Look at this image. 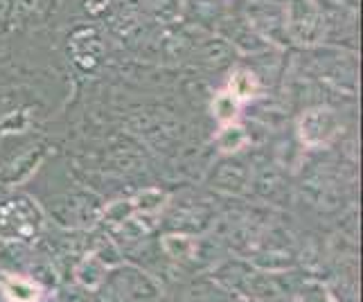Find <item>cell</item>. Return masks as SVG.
I'll use <instances>...</instances> for the list:
<instances>
[{
	"instance_id": "6da1fadb",
	"label": "cell",
	"mask_w": 363,
	"mask_h": 302,
	"mask_svg": "<svg viewBox=\"0 0 363 302\" xmlns=\"http://www.w3.org/2000/svg\"><path fill=\"white\" fill-rule=\"evenodd\" d=\"M286 30L298 43H316L323 32V21L314 0H291L286 11Z\"/></svg>"
},
{
	"instance_id": "7a4b0ae2",
	"label": "cell",
	"mask_w": 363,
	"mask_h": 302,
	"mask_svg": "<svg viewBox=\"0 0 363 302\" xmlns=\"http://www.w3.org/2000/svg\"><path fill=\"white\" fill-rule=\"evenodd\" d=\"M336 131V118L332 111H309L307 116L300 120V138L309 147H320L330 140Z\"/></svg>"
},
{
	"instance_id": "3957f363",
	"label": "cell",
	"mask_w": 363,
	"mask_h": 302,
	"mask_svg": "<svg viewBox=\"0 0 363 302\" xmlns=\"http://www.w3.org/2000/svg\"><path fill=\"white\" fill-rule=\"evenodd\" d=\"M70 50L77 64H82L84 68H91L99 59V55H102V41H99L95 30L82 28L70 36Z\"/></svg>"
},
{
	"instance_id": "277c9868",
	"label": "cell",
	"mask_w": 363,
	"mask_h": 302,
	"mask_svg": "<svg viewBox=\"0 0 363 302\" xmlns=\"http://www.w3.org/2000/svg\"><path fill=\"white\" fill-rule=\"evenodd\" d=\"M3 296L7 302H39L43 291L41 286L23 275H7L3 280Z\"/></svg>"
},
{
	"instance_id": "5b68a950",
	"label": "cell",
	"mask_w": 363,
	"mask_h": 302,
	"mask_svg": "<svg viewBox=\"0 0 363 302\" xmlns=\"http://www.w3.org/2000/svg\"><path fill=\"white\" fill-rule=\"evenodd\" d=\"M259 91V84L255 79V74L246 70V68H237L233 72V77L228 82V93L237 99L240 104L248 102V99H253Z\"/></svg>"
},
{
	"instance_id": "8992f818",
	"label": "cell",
	"mask_w": 363,
	"mask_h": 302,
	"mask_svg": "<svg viewBox=\"0 0 363 302\" xmlns=\"http://www.w3.org/2000/svg\"><path fill=\"white\" fill-rule=\"evenodd\" d=\"M217 142H219V149L223 151V154H233V151L242 149L244 142H246V131L240 127V124H223L221 133L217 135Z\"/></svg>"
},
{
	"instance_id": "52a82bcc",
	"label": "cell",
	"mask_w": 363,
	"mask_h": 302,
	"mask_svg": "<svg viewBox=\"0 0 363 302\" xmlns=\"http://www.w3.org/2000/svg\"><path fill=\"white\" fill-rule=\"evenodd\" d=\"M237 108H240V102L228 93L223 91L215 97V102H212V113H215V118L221 122V124H228L235 120L237 116Z\"/></svg>"
},
{
	"instance_id": "ba28073f",
	"label": "cell",
	"mask_w": 363,
	"mask_h": 302,
	"mask_svg": "<svg viewBox=\"0 0 363 302\" xmlns=\"http://www.w3.org/2000/svg\"><path fill=\"white\" fill-rule=\"evenodd\" d=\"M95 3H97L99 7H104V5H106V0H84V7H86V9H91V11H95ZM99 7H97V9H99Z\"/></svg>"
}]
</instances>
